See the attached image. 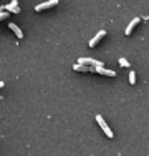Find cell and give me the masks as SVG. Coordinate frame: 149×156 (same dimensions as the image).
Returning a JSON list of instances; mask_svg holds the SVG:
<instances>
[{
	"instance_id": "3",
	"label": "cell",
	"mask_w": 149,
	"mask_h": 156,
	"mask_svg": "<svg viewBox=\"0 0 149 156\" xmlns=\"http://www.w3.org/2000/svg\"><path fill=\"white\" fill-rule=\"evenodd\" d=\"M104 35H106V30H99V32H98V33H96V35H95V37H93V38H91V40H89V43H88V45H89V47H91V48H93V47H96V43H98V42H99V40H101V38H103V37H104Z\"/></svg>"
},
{
	"instance_id": "5",
	"label": "cell",
	"mask_w": 149,
	"mask_h": 156,
	"mask_svg": "<svg viewBox=\"0 0 149 156\" xmlns=\"http://www.w3.org/2000/svg\"><path fill=\"white\" fill-rule=\"evenodd\" d=\"M137 23H139V17H136V18H133V20L131 22H129V25H128V28H126V30H124V33H126V35H129V33H131L133 32V28L134 27H136V25Z\"/></svg>"
},
{
	"instance_id": "1",
	"label": "cell",
	"mask_w": 149,
	"mask_h": 156,
	"mask_svg": "<svg viewBox=\"0 0 149 156\" xmlns=\"http://www.w3.org/2000/svg\"><path fill=\"white\" fill-rule=\"evenodd\" d=\"M96 121H98V125H99V126H101V129L104 131V135H106L108 138H113V136H114V133L111 131V128L106 125V121H104V118L101 116V115H96Z\"/></svg>"
},
{
	"instance_id": "10",
	"label": "cell",
	"mask_w": 149,
	"mask_h": 156,
	"mask_svg": "<svg viewBox=\"0 0 149 156\" xmlns=\"http://www.w3.org/2000/svg\"><path fill=\"white\" fill-rule=\"evenodd\" d=\"M119 65L124 66V68H129V66H131V65H129V62L126 60V58H119Z\"/></svg>"
},
{
	"instance_id": "8",
	"label": "cell",
	"mask_w": 149,
	"mask_h": 156,
	"mask_svg": "<svg viewBox=\"0 0 149 156\" xmlns=\"http://www.w3.org/2000/svg\"><path fill=\"white\" fill-rule=\"evenodd\" d=\"M3 10L5 12H12V13H20V9H18V5H12V3H9V5H5L3 7Z\"/></svg>"
},
{
	"instance_id": "12",
	"label": "cell",
	"mask_w": 149,
	"mask_h": 156,
	"mask_svg": "<svg viewBox=\"0 0 149 156\" xmlns=\"http://www.w3.org/2000/svg\"><path fill=\"white\" fill-rule=\"evenodd\" d=\"M3 85H5V83H3V81H0V88H3Z\"/></svg>"
},
{
	"instance_id": "6",
	"label": "cell",
	"mask_w": 149,
	"mask_h": 156,
	"mask_svg": "<svg viewBox=\"0 0 149 156\" xmlns=\"http://www.w3.org/2000/svg\"><path fill=\"white\" fill-rule=\"evenodd\" d=\"M73 70H76V72H95V68H89L86 65H80V63H74Z\"/></svg>"
},
{
	"instance_id": "11",
	"label": "cell",
	"mask_w": 149,
	"mask_h": 156,
	"mask_svg": "<svg viewBox=\"0 0 149 156\" xmlns=\"http://www.w3.org/2000/svg\"><path fill=\"white\" fill-rule=\"evenodd\" d=\"M129 83H131V85L136 83V73H134V72H129Z\"/></svg>"
},
{
	"instance_id": "4",
	"label": "cell",
	"mask_w": 149,
	"mask_h": 156,
	"mask_svg": "<svg viewBox=\"0 0 149 156\" xmlns=\"http://www.w3.org/2000/svg\"><path fill=\"white\" fill-rule=\"evenodd\" d=\"M95 72L99 73V75H106V76H116V72H114V70H108V68H103V66L95 68Z\"/></svg>"
},
{
	"instance_id": "9",
	"label": "cell",
	"mask_w": 149,
	"mask_h": 156,
	"mask_svg": "<svg viewBox=\"0 0 149 156\" xmlns=\"http://www.w3.org/2000/svg\"><path fill=\"white\" fill-rule=\"evenodd\" d=\"M9 17H10V13L5 12V10H3V7H2V9H0V20H5V18H9Z\"/></svg>"
},
{
	"instance_id": "2",
	"label": "cell",
	"mask_w": 149,
	"mask_h": 156,
	"mask_svg": "<svg viewBox=\"0 0 149 156\" xmlns=\"http://www.w3.org/2000/svg\"><path fill=\"white\" fill-rule=\"evenodd\" d=\"M58 3V0H48V2H43V3H38V5L35 7L36 12H42L45 9H50V7H55Z\"/></svg>"
},
{
	"instance_id": "7",
	"label": "cell",
	"mask_w": 149,
	"mask_h": 156,
	"mask_svg": "<svg viewBox=\"0 0 149 156\" xmlns=\"http://www.w3.org/2000/svg\"><path fill=\"white\" fill-rule=\"evenodd\" d=\"M9 28H12L13 33L18 37V38H23V32H22L20 28H18V25H17V23H9Z\"/></svg>"
}]
</instances>
